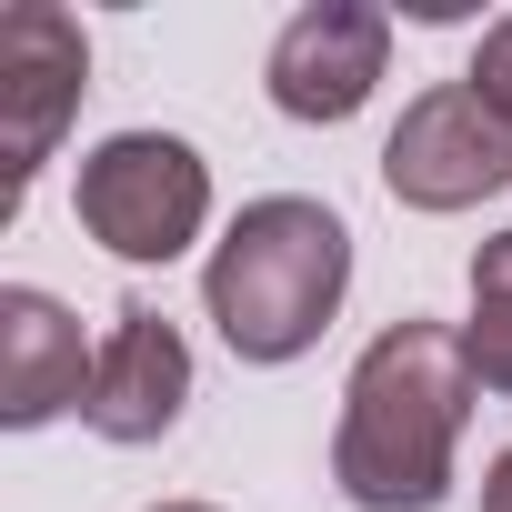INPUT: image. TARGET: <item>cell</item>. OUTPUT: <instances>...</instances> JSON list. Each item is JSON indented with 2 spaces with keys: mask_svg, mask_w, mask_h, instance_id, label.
Returning <instances> with one entry per match:
<instances>
[{
  "mask_svg": "<svg viewBox=\"0 0 512 512\" xmlns=\"http://www.w3.org/2000/svg\"><path fill=\"white\" fill-rule=\"evenodd\" d=\"M472 362L462 332L442 322H392L342 392V432H332V482L362 512H432L452 492V442L472 422Z\"/></svg>",
  "mask_w": 512,
  "mask_h": 512,
  "instance_id": "6da1fadb",
  "label": "cell"
},
{
  "mask_svg": "<svg viewBox=\"0 0 512 512\" xmlns=\"http://www.w3.org/2000/svg\"><path fill=\"white\" fill-rule=\"evenodd\" d=\"M342 292H352V231H342V211H322L302 191L251 201L201 272V302H211V322L241 362L312 352L322 322L342 312Z\"/></svg>",
  "mask_w": 512,
  "mask_h": 512,
  "instance_id": "7a4b0ae2",
  "label": "cell"
},
{
  "mask_svg": "<svg viewBox=\"0 0 512 512\" xmlns=\"http://www.w3.org/2000/svg\"><path fill=\"white\" fill-rule=\"evenodd\" d=\"M71 211L111 262H181L211 221V171L171 131H111L101 151H81Z\"/></svg>",
  "mask_w": 512,
  "mask_h": 512,
  "instance_id": "3957f363",
  "label": "cell"
},
{
  "mask_svg": "<svg viewBox=\"0 0 512 512\" xmlns=\"http://www.w3.org/2000/svg\"><path fill=\"white\" fill-rule=\"evenodd\" d=\"M382 181H392V201H412V211H472V201H492V191L512 181V121H502L472 81H442V91H422V101L392 121Z\"/></svg>",
  "mask_w": 512,
  "mask_h": 512,
  "instance_id": "277c9868",
  "label": "cell"
},
{
  "mask_svg": "<svg viewBox=\"0 0 512 512\" xmlns=\"http://www.w3.org/2000/svg\"><path fill=\"white\" fill-rule=\"evenodd\" d=\"M91 91V41L71 11H51V0H21L11 21H0V161H11V181H0V211H21L31 171L51 161L61 121L81 111Z\"/></svg>",
  "mask_w": 512,
  "mask_h": 512,
  "instance_id": "5b68a950",
  "label": "cell"
},
{
  "mask_svg": "<svg viewBox=\"0 0 512 512\" xmlns=\"http://www.w3.org/2000/svg\"><path fill=\"white\" fill-rule=\"evenodd\" d=\"M382 61H392V11H372V0H312V11L282 21L262 81H272V111H292V121H352L372 101Z\"/></svg>",
  "mask_w": 512,
  "mask_h": 512,
  "instance_id": "8992f818",
  "label": "cell"
},
{
  "mask_svg": "<svg viewBox=\"0 0 512 512\" xmlns=\"http://www.w3.org/2000/svg\"><path fill=\"white\" fill-rule=\"evenodd\" d=\"M181 402H191V342L161 322V312H121L111 322V342H101V362H91V402H81V422L101 432V442H161L171 422H181Z\"/></svg>",
  "mask_w": 512,
  "mask_h": 512,
  "instance_id": "52a82bcc",
  "label": "cell"
},
{
  "mask_svg": "<svg viewBox=\"0 0 512 512\" xmlns=\"http://www.w3.org/2000/svg\"><path fill=\"white\" fill-rule=\"evenodd\" d=\"M91 362L101 352H81V312H61L31 282L0 292V422L11 432H31L51 412H81L91 402Z\"/></svg>",
  "mask_w": 512,
  "mask_h": 512,
  "instance_id": "ba28073f",
  "label": "cell"
},
{
  "mask_svg": "<svg viewBox=\"0 0 512 512\" xmlns=\"http://www.w3.org/2000/svg\"><path fill=\"white\" fill-rule=\"evenodd\" d=\"M462 362H472L482 392H512V302H472V322H462Z\"/></svg>",
  "mask_w": 512,
  "mask_h": 512,
  "instance_id": "9c48e42d",
  "label": "cell"
},
{
  "mask_svg": "<svg viewBox=\"0 0 512 512\" xmlns=\"http://www.w3.org/2000/svg\"><path fill=\"white\" fill-rule=\"evenodd\" d=\"M462 81L512 121V21H492V31H482V51H472V71H462Z\"/></svg>",
  "mask_w": 512,
  "mask_h": 512,
  "instance_id": "30bf717a",
  "label": "cell"
},
{
  "mask_svg": "<svg viewBox=\"0 0 512 512\" xmlns=\"http://www.w3.org/2000/svg\"><path fill=\"white\" fill-rule=\"evenodd\" d=\"M472 302H512V221L472 251Z\"/></svg>",
  "mask_w": 512,
  "mask_h": 512,
  "instance_id": "8fae6325",
  "label": "cell"
},
{
  "mask_svg": "<svg viewBox=\"0 0 512 512\" xmlns=\"http://www.w3.org/2000/svg\"><path fill=\"white\" fill-rule=\"evenodd\" d=\"M482 512H512V452H492V472H482Z\"/></svg>",
  "mask_w": 512,
  "mask_h": 512,
  "instance_id": "7c38bea8",
  "label": "cell"
},
{
  "mask_svg": "<svg viewBox=\"0 0 512 512\" xmlns=\"http://www.w3.org/2000/svg\"><path fill=\"white\" fill-rule=\"evenodd\" d=\"M161 512H211V502H161Z\"/></svg>",
  "mask_w": 512,
  "mask_h": 512,
  "instance_id": "4fadbf2b",
  "label": "cell"
}]
</instances>
